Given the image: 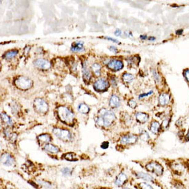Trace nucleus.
<instances>
[{
  "instance_id": "dca6fc26",
  "label": "nucleus",
  "mask_w": 189,
  "mask_h": 189,
  "mask_svg": "<svg viewBox=\"0 0 189 189\" xmlns=\"http://www.w3.org/2000/svg\"><path fill=\"white\" fill-rule=\"evenodd\" d=\"M135 119H136L137 121L140 123H145L148 121L149 116V115L146 113H143V112H137L135 114Z\"/></svg>"
},
{
  "instance_id": "0eeeda50",
  "label": "nucleus",
  "mask_w": 189,
  "mask_h": 189,
  "mask_svg": "<svg viewBox=\"0 0 189 189\" xmlns=\"http://www.w3.org/2000/svg\"><path fill=\"white\" fill-rule=\"evenodd\" d=\"M53 134L55 136L63 141H70L72 139V134L67 129H61V128H54L52 130Z\"/></svg>"
},
{
  "instance_id": "7c9ffc66",
  "label": "nucleus",
  "mask_w": 189,
  "mask_h": 189,
  "mask_svg": "<svg viewBox=\"0 0 189 189\" xmlns=\"http://www.w3.org/2000/svg\"><path fill=\"white\" fill-rule=\"evenodd\" d=\"M134 79V76L132 75L131 74H129V73H125L123 75V80L125 82H131V81H133V80Z\"/></svg>"
},
{
  "instance_id": "a18cd8bd",
  "label": "nucleus",
  "mask_w": 189,
  "mask_h": 189,
  "mask_svg": "<svg viewBox=\"0 0 189 189\" xmlns=\"http://www.w3.org/2000/svg\"><path fill=\"white\" fill-rule=\"evenodd\" d=\"M115 35H116V36H120L121 34H122V32H121V30H120V29H116V31H115L114 32Z\"/></svg>"
},
{
  "instance_id": "c756f323",
  "label": "nucleus",
  "mask_w": 189,
  "mask_h": 189,
  "mask_svg": "<svg viewBox=\"0 0 189 189\" xmlns=\"http://www.w3.org/2000/svg\"><path fill=\"white\" fill-rule=\"evenodd\" d=\"M137 188L138 189H155L151 185L145 182L138 183L137 185Z\"/></svg>"
},
{
  "instance_id": "c85d7f7f",
  "label": "nucleus",
  "mask_w": 189,
  "mask_h": 189,
  "mask_svg": "<svg viewBox=\"0 0 189 189\" xmlns=\"http://www.w3.org/2000/svg\"><path fill=\"white\" fill-rule=\"evenodd\" d=\"M140 58L138 57H130L128 59H127V61H128V64L129 65H132L133 66H135V65H138V63H139L140 62Z\"/></svg>"
},
{
  "instance_id": "1a4fd4ad",
  "label": "nucleus",
  "mask_w": 189,
  "mask_h": 189,
  "mask_svg": "<svg viewBox=\"0 0 189 189\" xmlns=\"http://www.w3.org/2000/svg\"><path fill=\"white\" fill-rule=\"evenodd\" d=\"M109 87H110V84H109L108 81L105 78H100L94 83V90L97 91H105L107 90Z\"/></svg>"
},
{
  "instance_id": "20e7f679",
  "label": "nucleus",
  "mask_w": 189,
  "mask_h": 189,
  "mask_svg": "<svg viewBox=\"0 0 189 189\" xmlns=\"http://www.w3.org/2000/svg\"><path fill=\"white\" fill-rule=\"evenodd\" d=\"M99 115L103 119V122H104V127H110L116 119V116L115 114L111 110H108V109H101L99 111Z\"/></svg>"
},
{
  "instance_id": "4be33fe9",
  "label": "nucleus",
  "mask_w": 189,
  "mask_h": 189,
  "mask_svg": "<svg viewBox=\"0 0 189 189\" xmlns=\"http://www.w3.org/2000/svg\"><path fill=\"white\" fill-rule=\"evenodd\" d=\"M82 49H83V42L82 41H76L71 47V50L72 52H79Z\"/></svg>"
},
{
  "instance_id": "3c124183",
  "label": "nucleus",
  "mask_w": 189,
  "mask_h": 189,
  "mask_svg": "<svg viewBox=\"0 0 189 189\" xmlns=\"http://www.w3.org/2000/svg\"><path fill=\"white\" fill-rule=\"evenodd\" d=\"M140 39H141L142 40H145L146 39H147V35H141V36H140Z\"/></svg>"
},
{
  "instance_id": "a19ab883",
  "label": "nucleus",
  "mask_w": 189,
  "mask_h": 189,
  "mask_svg": "<svg viewBox=\"0 0 189 189\" xmlns=\"http://www.w3.org/2000/svg\"><path fill=\"white\" fill-rule=\"evenodd\" d=\"M110 81H111V83L112 85H114V86H116V84H117V79H116V77H115L114 76H112V77L111 78Z\"/></svg>"
},
{
  "instance_id": "cd10ccee",
  "label": "nucleus",
  "mask_w": 189,
  "mask_h": 189,
  "mask_svg": "<svg viewBox=\"0 0 189 189\" xmlns=\"http://www.w3.org/2000/svg\"><path fill=\"white\" fill-rule=\"evenodd\" d=\"M63 158L66 159L67 161H77L78 158L74 153H67L63 155Z\"/></svg>"
},
{
  "instance_id": "ea45409f",
  "label": "nucleus",
  "mask_w": 189,
  "mask_h": 189,
  "mask_svg": "<svg viewBox=\"0 0 189 189\" xmlns=\"http://www.w3.org/2000/svg\"><path fill=\"white\" fill-rule=\"evenodd\" d=\"M109 145H110V143H109V142L105 141V142H103V143L101 144V145H100V147H101V148L103 149H107L108 147H109Z\"/></svg>"
},
{
  "instance_id": "5701e85b",
  "label": "nucleus",
  "mask_w": 189,
  "mask_h": 189,
  "mask_svg": "<svg viewBox=\"0 0 189 189\" xmlns=\"http://www.w3.org/2000/svg\"><path fill=\"white\" fill-rule=\"evenodd\" d=\"M1 120L3 123L5 124H7L8 125L12 126L13 125V121H12L11 119L9 117V116L4 113V112H2L1 113Z\"/></svg>"
},
{
  "instance_id": "4c0bfd02",
  "label": "nucleus",
  "mask_w": 189,
  "mask_h": 189,
  "mask_svg": "<svg viewBox=\"0 0 189 189\" xmlns=\"http://www.w3.org/2000/svg\"><path fill=\"white\" fill-rule=\"evenodd\" d=\"M38 182L40 183V184L44 186V187L46 188H50V187H51V184L48 182H44V181H42V180H38Z\"/></svg>"
},
{
  "instance_id": "09e8293b",
  "label": "nucleus",
  "mask_w": 189,
  "mask_h": 189,
  "mask_svg": "<svg viewBox=\"0 0 189 189\" xmlns=\"http://www.w3.org/2000/svg\"><path fill=\"white\" fill-rule=\"evenodd\" d=\"M125 34L126 35L127 37H132L133 34L130 31H125Z\"/></svg>"
},
{
  "instance_id": "39448f33",
  "label": "nucleus",
  "mask_w": 189,
  "mask_h": 189,
  "mask_svg": "<svg viewBox=\"0 0 189 189\" xmlns=\"http://www.w3.org/2000/svg\"><path fill=\"white\" fill-rule=\"evenodd\" d=\"M134 174L135 178H137L138 179H143L144 181H145V182H151L153 183V184L157 185L158 187H160L162 189H168L165 187L164 185H162V183L159 182L158 180L156 179L153 175H151L150 173L141 172V171H135Z\"/></svg>"
},
{
  "instance_id": "f257e3e1",
  "label": "nucleus",
  "mask_w": 189,
  "mask_h": 189,
  "mask_svg": "<svg viewBox=\"0 0 189 189\" xmlns=\"http://www.w3.org/2000/svg\"><path fill=\"white\" fill-rule=\"evenodd\" d=\"M57 115L62 123L72 126L74 120V114L67 107L60 106L57 108Z\"/></svg>"
},
{
  "instance_id": "864d4df0",
  "label": "nucleus",
  "mask_w": 189,
  "mask_h": 189,
  "mask_svg": "<svg viewBox=\"0 0 189 189\" xmlns=\"http://www.w3.org/2000/svg\"><path fill=\"white\" fill-rule=\"evenodd\" d=\"M122 189H131V188H127V187H125V188H123Z\"/></svg>"
},
{
  "instance_id": "aec40b11",
  "label": "nucleus",
  "mask_w": 189,
  "mask_h": 189,
  "mask_svg": "<svg viewBox=\"0 0 189 189\" xmlns=\"http://www.w3.org/2000/svg\"><path fill=\"white\" fill-rule=\"evenodd\" d=\"M120 105V98L116 95H112L110 100V105L111 107L116 108L119 107Z\"/></svg>"
},
{
  "instance_id": "ddd939ff",
  "label": "nucleus",
  "mask_w": 189,
  "mask_h": 189,
  "mask_svg": "<svg viewBox=\"0 0 189 189\" xmlns=\"http://www.w3.org/2000/svg\"><path fill=\"white\" fill-rule=\"evenodd\" d=\"M127 180V175L124 172H121L117 175L116 179H115L114 184L118 187H122L126 184Z\"/></svg>"
},
{
  "instance_id": "f704fd0d",
  "label": "nucleus",
  "mask_w": 189,
  "mask_h": 189,
  "mask_svg": "<svg viewBox=\"0 0 189 189\" xmlns=\"http://www.w3.org/2000/svg\"><path fill=\"white\" fill-rule=\"evenodd\" d=\"M17 138V135L16 133H11L10 135H9V137H8L7 139H8V140L10 141L12 143H15Z\"/></svg>"
},
{
  "instance_id": "37998d69",
  "label": "nucleus",
  "mask_w": 189,
  "mask_h": 189,
  "mask_svg": "<svg viewBox=\"0 0 189 189\" xmlns=\"http://www.w3.org/2000/svg\"><path fill=\"white\" fill-rule=\"evenodd\" d=\"M153 94V91H149V92L147 93V94H141V95L139 96V99H142V98H143V97H145V96H147L149 95H151V94Z\"/></svg>"
},
{
  "instance_id": "603ef678",
  "label": "nucleus",
  "mask_w": 189,
  "mask_h": 189,
  "mask_svg": "<svg viewBox=\"0 0 189 189\" xmlns=\"http://www.w3.org/2000/svg\"><path fill=\"white\" fill-rule=\"evenodd\" d=\"M149 39L150 41H155V38L154 37H151L149 38Z\"/></svg>"
},
{
  "instance_id": "f3484780",
  "label": "nucleus",
  "mask_w": 189,
  "mask_h": 189,
  "mask_svg": "<svg viewBox=\"0 0 189 189\" xmlns=\"http://www.w3.org/2000/svg\"><path fill=\"white\" fill-rule=\"evenodd\" d=\"M161 125L158 121L153 120L149 125V130L151 131L153 134H158L159 131H160Z\"/></svg>"
},
{
  "instance_id": "c9c22d12",
  "label": "nucleus",
  "mask_w": 189,
  "mask_h": 189,
  "mask_svg": "<svg viewBox=\"0 0 189 189\" xmlns=\"http://www.w3.org/2000/svg\"><path fill=\"white\" fill-rule=\"evenodd\" d=\"M61 172L63 173V175L67 176L71 175V173H72V169H70L68 167H65L61 170Z\"/></svg>"
},
{
  "instance_id": "6ab92c4d",
  "label": "nucleus",
  "mask_w": 189,
  "mask_h": 189,
  "mask_svg": "<svg viewBox=\"0 0 189 189\" xmlns=\"http://www.w3.org/2000/svg\"><path fill=\"white\" fill-rule=\"evenodd\" d=\"M37 139L41 143H45L46 144H48L50 142H51L52 138L51 135L48 134H41L37 137Z\"/></svg>"
},
{
  "instance_id": "473e14b6",
  "label": "nucleus",
  "mask_w": 189,
  "mask_h": 189,
  "mask_svg": "<svg viewBox=\"0 0 189 189\" xmlns=\"http://www.w3.org/2000/svg\"><path fill=\"white\" fill-rule=\"evenodd\" d=\"M140 138L143 141H147L149 140L150 136L148 133H147L146 131H141L140 134Z\"/></svg>"
},
{
  "instance_id": "8fccbe9b",
  "label": "nucleus",
  "mask_w": 189,
  "mask_h": 189,
  "mask_svg": "<svg viewBox=\"0 0 189 189\" xmlns=\"http://www.w3.org/2000/svg\"><path fill=\"white\" fill-rule=\"evenodd\" d=\"M182 32H183V30L180 29V30H178V31H176V34H178V35H181L182 34Z\"/></svg>"
},
{
  "instance_id": "72a5a7b5",
  "label": "nucleus",
  "mask_w": 189,
  "mask_h": 189,
  "mask_svg": "<svg viewBox=\"0 0 189 189\" xmlns=\"http://www.w3.org/2000/svg\"><path fill=\"white\" fill-rule=\"evenodd\" d=\"M180 161L182 162V164H184V166L186 169V171H187L188 173L189 174V159H179Z\"/></svg>"
},
{
  "instance_id": "2f4dec72",
  "label": "nucleus",
  "mask_w": 189,
  "mask_h": 189,
  "mask_svg": "<svg viewBox=\"0 0 189 189\" xmlns=\"http://www.w3.org/2000/svg\"><path fill=\"white\" fill-rule=\"evenodd\" d=\"M170 121H171V118L170 117H165L164 119L162 120V125H161V129H166L168 128V127H169V124H170Z\"/></svg>"
},
{
  "instance_id": "393cba45",
  "label": "nucleus",
  "mask_w": 189,
  "mask_h": 189,
  "mask_svg": "<svg viewBox=\"0 0 189 189\" xmlns=\"http://www.w3.org/2000/svg\"><path fill=\"white\" fill-rule=\"evenodd\" d=\"M18 53V50H10V51H8L5 53V54L3 55V57L4 58H6V59H10V58H13L15 57Z\"/></svg>"
},
{
  "instance_id": "de8ad7c7",
  "label": "nucleus",
  "mask_w": 189,
  "mask_h": 189,
  "mask_svg": "<svg viewBox=\"0 0 189 189\" xmlns=\"http://www.w3.org/2000/svg\"><path fill=\"white\" fill-rule=\"evenodd\" d=\"M184 140H185L186 142H188L189 141V129H188V131L187 132V134H186V135H185Z\"/></svg>"
},
{
  "instance_id": "bb28decb",
  "label": "nucleus",
  "mask_w": 189,
  "mask_h": 189,
  "mask_svg": "<svg viewBox=\"0 0 189 189\" xmlns=\"http://www.w3.org/2000/svg\"><path fill=\"white\" fill-rule=\"evenodd\" d=\"M78 110L81 114H87L90 111V107L85 103H81L78 107Z\"/></svg>"
},
{
  "instance_id": "2eb2a0df",
  "label": "nucleus",
  "mask_w": 189,
  "mask_h": 189,
  "mask_svg": "<svg viewBox=\"0 0 189 189\" xmlns=\"http://www.w3.org/2000/svg\"><path fill=\"white\" fill-rule=\"evenodd\" d=\"M82 77H83L84 81L86 82V83H88V82L90 81L91 79V73L87 66V63H85V62L82 63Z\"/></svg>"
},
{
  "instance_id": "6e6552de",
  "label": "nucleus",
  "mask_w": 189,
  "mask_h": 189,
  "mask_svg": "<svg viewBox=\"0 0 189 189\" xmlns=\"http://www.w3.org/2000/svg\"><path fill=\"white\" fill-rule=\"evenodd\" d=\"M34 110L39 114H46L48 111V105L46 100L37 98L34 100Z\"/></svg>"
},
{
  "instance_id": "79ce46f5",
  "label": "nucleus",
  "mask_w": 189,
  "mask_h": 189,
  "mask_svg": "<svg viewBox=\"0 0 189 189\" xmlns=\"http://www.w3.org/2000/svg\"><path fill=\"white\" fill-rule=\"evenodd\" d=\"M184 75L185 76L186 79H187V81L189 82V70H187L184 71Z\"/></svg>"
},
{
  "instance_id": "a211bd4d",
  "label": "nucleus",
  "mask_w": 189,
  "mask_h": 189,
  "mask_svg": "<svg viewBox=\"0 0 189 189\" xmlns=\"http://www.w3.org/2000/svg\"><path fill=\"white\" fill-rule=\"evenodd\" d=\"M170 101V96L167 93H162L159 97V103L162 106L167 105Z\"/></svg>"
},
{
  "instance_id": "9b49d317",
  "label": "nucleus",
  "mask_w": 189,
  "mask_h": 189,
  "mask_svg": "<svg viewBox=\"0 0 189 189\" xmlns=\"http://www.w3.org/2000/svg\"><path fill=\"white\" fill-rule=\"evenodd\" d=\"M107 66L110 70L113 71L121 70L124 67L122 61L118 59H110L107 63Z\"/></svg>"
},
{
  "instance_id": "7ed1b4c3",
  "label": "nucleus",
  "mask_w": 189,
  "mask_h": 189,
  "mask_svg": "<svg viewBox=\"0 0 189 189\" xmlns=\"http://www.w3.org/2000/svg\"><path fill=\"white\" fill-rule=\"evenodd\" d=\"M168 169L173 174V175L177 177L182 176L184 173L186 169L182 164V162L179 159L177 160H169L167 159V162H165Z\"/></svg>"
},
{
  "instance_id": "e433bc0d",
  "label": "nucleus",
  "mask_w": 189,
  "mask_h": 189,
  "mask_svg": "<svg viewBox=\"0 0 189 189\" xmlns=\"http://www.w3.org/2000/svg\"><path fill=\"white\" fill-rule=\"evenodd\" d=\"M128 105L131 108L134 109L137 106V103L134 99H130L128 102Z\"/></svg>"
},
{
  "instance_id": "423d86ee",
  "label": "nucleus",
  "mask_w": 189,
  "mask_h": 189,
  "mask_svg": "<svg viewBox=\"0 0 189 189\" xmlns=\"http://www.w3.org/2000/svg\"><path fill=\"white\" fill-rule=\"evenodd\" d=\"M14 83L18 89L22 90H27L30 89L33 84L30 78L23 76H18L17 78L14 79Z\"/></svg>"
},
{
  "instance_id": "4468645a",
  "label": "nucleus",
  "mask_w": 189,
  "mask_h": 189,
  "mask_svg": "<svg viewBox=\"0 0 189 189\" xmlns=\"http://www.w3.org/2000/svg\"><path fill=\"white\" fill-rule=\"evenodd\" d=\"M1 162L7 167L13 166L14 163V159L8 153H4L1 155Z\"/></svg>"
},
{
  "instance_id": "49530a36",
  "label": "nucleus",
  "mask_w": 189,
  "mask_h": 189,
  "mask_svg": "<svg viewBox=\"0 0 189 189\" xmlns=\"http://www.w3.org/2000/svg\"><path fill=\"white\" fill-rule=\"evenodd\" d=\"M110 50H111V51L114 52H115V53L118 52V48H116V47H115V46H110Z\"/></svg>"
},
{
  "instance_id": "a878e982",
  "label": "nucleus",
  "mask_w": 189,
  "mask_h": 189,
  "mask_svg": "<svg viewBox=\"0 0 189 189\" xmlns=\"http://www.w3.org/2000/svg\"><path fill=\"white\" fill-rule=\"evenodd\" d=\"M171 184L173 185V187L177 189H183L185 188L184 183H183L181 180H179L178 178L174 179Z\"/></svg>"
},
{
  "instance_id": "f03ea898",
  "label": "nucleus",
  "mask_w": 189,
  "mask_h": 189,
  "mask_svg": "<svg viewBox=\"0 0 189 189\" xmlns=\"http://www.w3.org/2000/svg\"><path fill=\"white\" fill-rule=\"evenodd\" d=\"M144 168L147 172L154 174L158 178H162L164 174V167L158 161L152 160L147 162Z\"/></svg>"
},
{
  "instance_id": "58836bf2",
  "label": "nucleus",
  "mask_w": 189,
  "mask_h": 189,
  "mask_svg": "<svg viewBox=\"0 0 189 189\" xmlns=\"http://www.w3.org/2000/svg\"><path fill=\"white\" fill-rule=\"evenodd\" d=\"M152 72H153V76H154V78H155V80L156 81V82H158L160 81V77H159V76L158 74L156 72V71L153 70Z\"/></svg>"
},
{
  "instance_id": "9d476101",
  "label": "nucleus",
  "mask_w": 189,
  "mask_h": 189,
  "mask_svg": "<svg viewBox=\"0 0 189 189\" xmlns=\"http://www.w3.org/2000/svg\"><path fill=\"white\" fill-rule=\"evenodd\" d=\"M138 140V136L136 135L129 134L127 135H124L120 138V143L124 145H127V144H134L137 143Z\"/></svg>"
},
{
  "instance_id": "c03bdc74",
  "label": "nucleus",
  "mask_w": 189,
  "mask_h": 189,
  "mask_svg": "<svg viewBox=\"0 0 189 189\" xmlns=\"http://www.w3.org/2000/svg\"><path fill=\"white\" fill-rule=\"evenodd\" d=\"M105 39H108V40H110L111 41H112V42H114V43H120V42L118 40H116V39H114V38H111V37H105Z\"/></svg>"
},
{
  "instance_id": "b1692460",
  "label": "nucleus",
  "mask_w": 189,
  "mask_h": 189,
  "mask_svg": "<svg viewBox=\"0 0 189 189\" xmlns=\"http://www.w3.org/2000/svg\"><path fill=\"white\" fill-rule=\"evenodd\" d=\"M91 69L93 71V72L94 73V74L96 76H99L100 75V71H101V66L99 63H94L91 65Z\"/></svg>"
},
{
  "instance_id": "f8f14e48",
  "label": "nucleus",
  "mask_w": 189,
  "mask_h": 189,
  "mask_svg": "<svg viewBox=\"0 0 189 189\" xmlns=\"http://www.w3.org/2000/svg\"><path fill=\"white\" fill-rule=\"evenodd\" d=\"M34 66L40 70H48L51 67V63L44 58H37L33 61Z\"/></svg>"
},
{
  "instance_id": "412c9836",
  "label": "nucleus",
  "mask_w": 189,
  "mask_h": 189,
  "mask_svg": "<svg viewBox=\"0 0 189 189\" xmlns=\"http://www.w3.org/2000/svg\"><path fill=\"white\" fill-rule=\"evenodd\" d=\"M44 150L47 152L51 153H57L59 152V148L58 147L54 146V144H46L43 147Z\"/></svg>"
}]
</instances>
